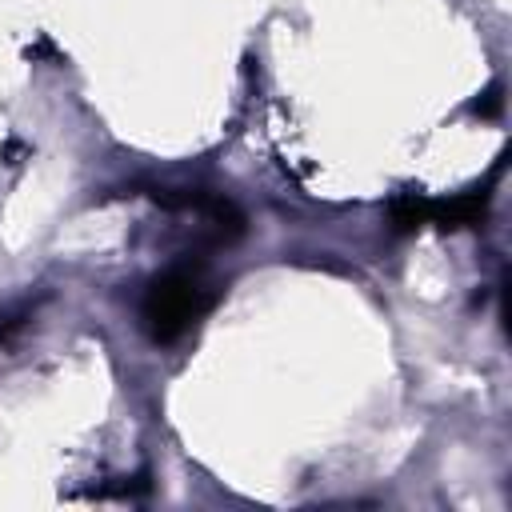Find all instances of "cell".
Wrapping results in <instances>:
<instances>
[{
  "instance_id": "obj_1",
  "label": "cell",
  "mask_w": 512,
  "mask_h": 512,
  "mask_svg": "<svg viewBox=\"0 0 512 512\" xmlns=\"http://www.w3.org/2000/svg\"><path fill=\"white\" fill-rule=\"evenodd\" d=\"M216 304V288L204 272V264L180 260L148 280L140 296V324L156 344H172L184 332H192Z\"/></svg>"
},
{
  "instance_id": "obj_2",
  "label": "cell",
  "mask_w": 512,
  "mask_h": 512,
  "mask_svg": "<svg viewBox=\"0 0 512 512\" xmlns=\"http://www.w3.org/2000/svg\"><path fill=\"white\" fill-rule=\"evenodd\" d=\"M484 216H488L484 188L460 192L452 200H428V224H436V228H472V224H484Z\"/></svg>"
},
{
  "instance_id": "obj_3",
  "label": "cell",
  "mask_w": 512,
  "mask_h": 512,
  "mask_svg": "<svg viewBox=\"0 0 512 512\" xmlns=\"http://www.w3.org/2000/svg\"><path fill=\"white\" fill-rule=\"evenodd\" d=\"M424 224H428V196L408 192V196L392 200V228L396 232H416Z\"/></svg>"
},
{
  "instance_id": "obj_4",
  "label": "cell",
  "mask_w": 512,
  "mask_h": 512,
  "mask_svg": "<svg viewBox=\"0 0 512 512\" xmlns=\"http://www.w3.org/2000/svg\"><path fill=\"white\" fill-rule=\"evenodd\" d=\"M472 112H480V116H496V112H500V88L484 92V100H476V104H472Z\"/></svg>"
}]
</instances>
